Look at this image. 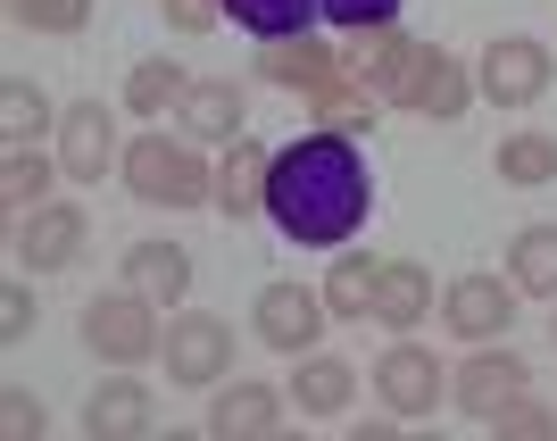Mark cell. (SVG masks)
<instances>
[{"instance_id":"6da1fadb","label":"cell","mask_w":557,"mask_h":441,"mask_svg":"<svg viewBox=\"0 0 557 441\" xmlns=\"http://www.w3.org/2000/svg\"><path fill=\"white\" fill-rule=\"evenodd\" d=\"M374 209V175L349 134H300L267 159V217L300 250H342Z\"/></svg>"},{"instance_id":"7a4b0ae2","label":"cell","mask_w":557,"mask_h":441,"mask_svg":"<svg viewBox=\"0 0 557 441\" xmlns=\"http://www.w3.org/2000/svg\"><path fill=\"white\" fill-rule=\"evenodd\" d=\"M125 184H134L150 209H200V200H216V175L200 167V150H191V142H166V134H141L134 150H125Z\"/></svg>"},{"instance_id":"3957f363","label":"cell","mask_w":557,"mask_h":441,"mask_svg":"<svg viewBox=\"0 0 557 441\" xmlns=\"http://www.w3.org/2000/svg\"><path fill=\"white\" fill-rule=\"evenodd\" d=\"M84 342L100 350V358H116V367H141V358H159V301H141L134 283L125 292H109V301L84 308Z\"/></svg>"},{"instance_id":"277c9868","label":"cell","mask_w":557,"mask_h":441,"mask_svg":"<svg viewBox=\"0 0 557 441\" xmlns=\"http://www.w3.org/2000/svg\"><path fill=\"white\" fill-rule=\"evenodd\" d=\"M159 350H166V375H175V383H216V375H233V333L216 326V317H200V308H184Z\"/></svg>"},{"instance_id":"5b68a950","label":"cell","mask_w":557,"mask_h":441,"mask_svg":"<svg viewBox=\"0 0 557 441\" xmlns=\"http://www.w3.org/2000/svg\"><path fill=\"white\" fill-rule=\"evenodd\" d=\"M325 292H308V283H267L258 292V342L275 350H317V333H325Z\"/></svg>"},{"instance_id":"8992f818","label":"cell","mask_w":557,"mask_h":441,"mask_svg":"<svg viewBox=\"0 0 557 441\" xmlns=\"http://www.w3.org/2000/svg\"><path fill=\"white\" fill-rule=\"evenodd\" d=\"M541 84H549V50L533 42V34H508V42L483 50V93L499 100V109H524V100H541Z\"/></svg>"},{"instance_id":"52a82bcc","label":"cell","mask_w":557,"mask_h":441,"mask_svg":"<svg viewBox=\"0 0 557 441\" xmlns=\"http://www.w3.org/2000/svg\"><path fill=\"white\" fill-rule=\"evenodd\" d=\"M374 392H383V408H392V417H433V400H442V367H433V350H417V342L383 350Z\"/></svg>"},{"instance_id":"ba28073f","label":"cell","mask_w":557,"mask_h":441,"mask_svg":"<svg viewBox=\"0 0 557 441\" xmlns=\"http://www.w3.org/2000/svg\"><path fill=\"white\" fill-rule=\"evenodd\" d=\"M524 392V358L516 350H483V358H466L458 367V383H449V408H466V417H499L508 400Z\"/></svg>"},{"instance_id":"9c48e42d","label":"cell","mask_w":557,"mask_h":441,"mask_svg":"<svg viewBox=\"0 0 557 441\" xmlns=\"http://www.w3.org/2000/svg\"><path fill=\"white\" fill-rule=\"evenodd\" d=\"M442 317L466 333V342H491V333H508V317H516V283H499V275H458Z\"/></svg>"},{"instance_id":"30bf717a","label":"cell","mask_w":557,"mask_h":441,"mask_svg":"<svg viewBox=\"0 0 557 441\" xmlns=\"http://www.w3.org/2000/svg\"><path fill=\"white\" fill-rule=\"evenodd\" d=\"M75 250H84V217H75V209H25L17 217V258L34 267V275L75 267Z\"/></svg>"},{"instance_id":"8fae6325","label":"cell","mask_w":557,"mask_h":441,"mask_svg":"<svg viewBox=\"0 0 557 441\" xmlns=\"http://www.w3.org/2000/svg\"><path fill=\"white\" fill-rule=\"evenodd\" d=\"M109 159H116V125H109V109H100V100H75V109H67V134H59V175L92 184Z\"/></svg>"},{"instance_id":"7c38bea8","label":"cell","mask_w":557,"mask_h":441,"mask_svg":"<svg viewBox=\"0 0 557 441\" xmlns=\"http://www.w3.org/2000/svg\"><path fill=\"white\" fill-rule=\"evenodd\" d=\"M125 283H134L141 301L175 308V301L191 292V258L175 250V242H134V250H125Z\"/></svg>"},{"instance_id":"4fadbf2b","label":"cell","mask_w":557,"mask_h":441,"mask_svg":"<svg viewBox=\"0 0 557 441\" xmlns=\"http://www.w3.org/2000/svg\"><path fill=\"white\" fill-rule=\"evenodd\" d=\"M424 308H433V275H424V267H408V258H399V267H374V308L367 317H383L392 333H408Z\"/></svg>"},{"instance_id":"5bb4252c","label":"cell","mask_w":557,"mask_h":441,"mask_svg":"<svg viewBox=\"0 0 557 441\" xmlns=\"http://www.w3.org/2000/svg\"><path fill=\"white\" fill-rule=\"evenodd\" d=\"M84 425H92V441H125V433H150V392H141L134 375H116V383H100V392H92Z\"/></svg>"},{"instance_id":"9a60e30c","label":"cell","mask_w":557,"mask_h":441,"mask_svg":"<svg viewBox=\"0 0 557 441\" xmlns=\"http://www.w3.org/2000/svg\"><path fill=\"white\" fill-rule=\"evenodd\" d=\"M233 25H250L258 42H292V34H308V25L325 17V0H216Z\"/></svg>"},{"instance_id":"2e32d148","label":"cell","mask_w":557,"mask_h":441,"mask_svg":"<svg viewBox=\"0 0 557 441\" xmlns=\"http://www.w3.org/2000/svg\"><path fill=\"white\" fill-rule=\"evenodd\" d=\"M267 159H275V150H258V142H233L225 167H216V209H233V217L267 209Z\"/></svg>"},{"instance_id":"e0dca14e","label":"cell","mask_w":557,"mask_h":441,"mask_svg":"<svg viewBox=\"0 0 557 441\" xmlns=\"http://www.w3.org/2000/svg\"><path fill=\"white\" fill-rule=\"evenodd\" d=\"M275 417H283V400L267 392V383H233V392L209 408V425H216L225 441H258V433H275Z\"/></svg>"},{"instance_id":"ac0fdd59","label":"cell","mask_w":557,"mask_h":441,"mask_svg":"<svg viewBox=\"0 0 557 441\" xmlns=\"http://www.w3.org/2000/svg\"><path fill=\"white\" fill-rule=\"evenodd\" d=\"M508 283L533 292V301H557V225H524L508 250Z\"/></svg>"},{"instance_id":"d6986e66","label":"cell","mask_w":557,"mask_h":441,"mask_svg":"<svg viewBox=\"0 0 557 441\" xmlns=\"http://www.w3.org/2000/svg\"><path fill=\"white\" fill-rule=\"evenodd\" d=\"M184 134L191 142H242V93H233V84H191L184 93Z\"/></svg>"},{"instance_id":"ffe728a7","label":"cell","mask_w":557,"mask_h":441,"mask_svg":"<svg viewBox=\"0 0 557 441\" xmlns=\"http://www.w3.org/2000/svg\"><path fill=\"white\" fill-rule=\"evenodd\" d=\"M349 375H358V367H342V358H317V350H308V367H300V408H308V417H342V408H349Z\"/></svg>"},{"instance_id":"44dd1931","label":"cell","mask_w":557,"mask_h":441,"mask_svg":"<svg viewBox=\"0 0 557 441\" xmlns=\"http://www.w3.org/2000/svg\"><path fill=\"white\" fill-rule=\"evenodd\" d=\"M191 93V75L175 68V59H150V68H134V84H125V109H175V100Z\"/></svg>"},{"instance_id":"7402d4cb","label":"cell","mask_w":557,"mask_h":441,"mask_svg":"<svg viewBox=\"0 0 557 441\" xmlns=\"http://www.w3.org/2000/svg\"><path fill=\"white\" fill-rule=\"evenodd\" d=\"M499 175H508V184H557V142L549 134L499 142Z\"/></svg>"},{"instance_id":"603a6c76","label":"cell","mask_w":557,"mask_h":441,"mask_svg":"<svg viewBox=\"0 0 557 441\" xmlns=\"http://www.w3.org/2000/svg\"><path fill=\"white\" fill-rule=\"evenodd\" d=\"M325 308H333V317H367V308H374V258H342V267H333Z\"/></svg>"},{"instance_id":"cb8c5ba5","label":"cell","mask_w":557,"mask_h":441,"mask_svg":"<svg viewBox=\"0 0 557 441\" xmlns=\"http://www.w3.org/2000/svg\"><path fill=\"white\" fill-rule=\"evenodd\" d=\"M9 217H25V209H42V192H50V159L42 150H9Z\"/></svg>"},{"instance_id":"d4e9b609","label":"cell","mask_w":557,"mask_h":441,"mask_svg":"<svg viewBox=\"0 0 557 441\" xmlns=\"http://www.w3.org/2000/svg\"><path fill=\"white\" fill-rule=\"evenodd\" d=\"M417 100H424V117H458L466 75L449 68V59H424V68H417Z\"/></svg>"},{"instance_id":"484cf974","label":"cell","mask_w":557,"mask_h":441,"mask_svg":"<svg viewBox=\"0 0 557 441\" xmlns=\"http://www.w3.org/2000/svg\"><path fill=\"white\" fill-rule=\"evenodd\" d=\"M399 17V0H325V25H349V34H358V25H392Z\"/></svg>"},{"instance_id":"4316f807","label":"cell","mask_w":557,"mask_h":441,"mask_svg":"<svg viewBox=\"0 0 557 441\" xmlns=\"http://www.w3.org/2000/svg\"><path fill=\"white\" fill-rule=\"evenodd\" d=\"M17 17H34V25H59V34H75V25H84V0H17Z\"/></svg>"},{"instance_id":"83f0119b","label":"cell","mask_w":557,"mask_h":441,"mask_svg":"<svg viewBox=\"0 0 557 441\" xmlns=\"http://www.w3.org/2000/svg\"><path fill=\"white\" fill-rule=\"evenodd\" d=\"M0 100H9V134H34V125H42V109H50V100L34 93V84H9Z\"/></svg>"},{"instance_id":"f1b7e54d","label":"cell","mask_w":557,"mask_h":441,"mask_svg":"<svg viewBox=\"0 0 557 441\" xmlns=\"http://www.w3.org/2000/svg\"><path fill=\"white\" fill-rule=\"evenodd\" d=\"M491 425H499V433H549V408H541V400H508V408H499V417H491Z\"/></svg>"},{"instance_id":"f546056e","label":"cell","mask_w":557,"mask_h":441,"mask_svg":"<svg viewBox=\"0 0 557 441\" xmlns=\"http://www.w3.org/2000/svg\"><path fill=\"white\" fill-rule=\"evenodd\" d=\"M0 417H9V433H17V441H34V433H42V400L9 392V400H0Z\"/></svg>"},{"instance_id":"4dcf8cb0","label":"cell","mask_w":557,"mask_h":441,"mask_svg":"<svg viewBox=\"0 0 557 441\" xmlns=\"http://www.w3.org/2000/svg\"><path fill=\"white\" fill-rule=\"evenodd\" d=\"M0 308H9V317H0V333L17 342V333H25V317H34V301H25V283H9V301H0Z\"/></svg>"},{"instance_id":"1f68e13d","label":"cell","mask_w":557,"mask_h":441,"mask_svg":"<svg viewBox=\"0 0 557 441\" xmlns=\"http://www.w3.org/2000/svg\"><path fill=\"white\" fill-rule=\"evenodd\" d=\"M175 17H184V25H209V0H175Z\"/></svg>"}]
</instances>
